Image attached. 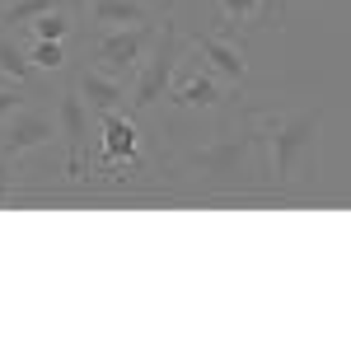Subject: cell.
Wrapping results in <instances>:
<instances>
[{
	"instance_id": "obj_9",
	"label": "cell",
	"mask_w": 351,
	"mask_h": 351,
	"mask_svg": "<svg viewBox=\"0 0 351 351\" xmlns=\"http://www.w3.org/2000/svg\"><path fill=\"white\" fill-rule=\"evenodd\" d=\"M104 127V164H132L141 150V136H136V117L127 108H112L99 117Z\"/></svg>"
},
{
	"instance_id": "obj_15",
	"label": "cell",
	"mask_w": 351,
	"mask_h": 351,
	"mask_svg": "<svg viewBox=\"0 0 351 351\" xmlns=\"http://www.w3.org/2000/svg\"><path fill=\"white\" fill-rule=\"evenodd\" d=\"M71 28H75L71 5H61V10H47L43 19H33L19 38H24V43H66V38H71Z\"/></svg>"
},
{
	"instance_id": "obj_6",
	"label": "cell",
	"mask_w": 351,
	"mask_h": 351,
	"mask_svg": "<svg viewBox=\"0 0 351 351\" xmlns=\"http://www.w3.org/2000/svg\"><path fill=\"white\" fill-rule=\"evenodd\" d=\"M61 136H66V178H84V136H89V104L80 99V89H66L61 94Z\"/></svg>"
},
{
	"instance_id": "obj_18",
	"label": "cell",
	"mask_w": 351,
	"mask_h": 351,
	"mask_svg": "<svg viewBox=\"0 0 351 351\" xmlns=\"http://www.w3.org/2000/svg\"><path fill=\"white\" fill-rule=\"evenodd\" d=\"M10 164H14V160H5V155H0V206H10V202H14V173H10Z\"/></svg>"
},
{
	"instance_id": "obj_5",
	"label": "cell",
	"mask_w": 351,
	"mask_h": 351,
	"mask_svg": "<svg viewBox=\"0 0 351 351\" xmlns=\"http://www.w3.org/2000/svg\"><path fill=\"white\" fill-rule=\"evenodd\" d=\"M52 117L47 112H14L5 127H0V155L5 160H24L33 150H43V145H52Z\"/></svg>"
},
{
	"instance_id": "obj_10",
	"label": "cell",
	"mask_w": 351,
	"mask_h": 351,
	"mask_svg": "<svg viewBox=\"0 0 351 351\" xmlns=\"http://www.w3.org/2000/svg\"><path fill=\"white\" fill-rule=\"evenodd\" d=\"M75 89H80V99L89 104L94 117H104V112L122 108L132 94H127V80H117V75H104V71H94V66H84L80 75H75Z\"/></svg>"
},
{
	"instance_id": "obj_11",
	"label": "cell",
	"mask_w": 351,
	"mask_h": 351,
	"mask_svg": "<svg viewBox=\"0 0 351 351\" xmlns=\"http://www.w3.org/2000/svg\"><path fill=\"white\" fill-rule=\"evenodd\" d=\"M84 14L94 28H136L155 24V10L145 0H84Z\"/></svg>"
},
{
	"instance_id": "obj_7",
	"label": "cell",
	"mask_w": 351,
	"mask_h": 351,
	"mask_svg": "<svg viewBox=\"0 0 351 351\" xmlns=\"http://www.w3.org/2000/svg\"><path fill=\"white\" fill-rule=\"evenodd\" d=\"M192 52L202 56L220 80H239V84L248 80V56L234 43V33H197L192 38Z\"/></svg>"
},
{
	"instance_id": "obj_4",
	"label": "cell",
	"mask_w": 351,
	"mask_h": 351,
	"mask_svg": "<svg viewBox=\"0 0 351 351\" xmlns=\"http://www.w3.org/2000/svg\"><path fill=\"white\" fill-rule=\"evenodd\" d=\"M160 28L155 24H136V28H99V38L89 43V66L104 71V75H117V80H136L145 52L155 47Z\"/></svg>"
},
{
	"instance_id": "obj_16",
	"label": "cell",
	"mask_w": 351,
	"mask_h": 351,
	"mask_svg": "<svg viewBox=\"0 0 351 351\" xmlns=\"http://www.w3.org/2000/svg\"><path fill=\"white\" fill-rule=\"evenodd\" d=\"M28 56L38 71H61L66 66V43H28Z\"/></svg>"
},
{
	"instance_id": "obj_12",
	"label": "cell",
	"mask_w": 351,
	"mask_h": 351,
	"mask_svg": "<svg viewBox=\"0 0 351 351\" xmlns=\"http://www.w3.org/2000/svg\"><path fill=\"white\" fill-rule=\"evenodd\" d=\"M33 75H38V66H33V56H28L24 38L10 33V28H0V80L33 84Z\"/></svg>"
},
{
	"instance_id": "obj_1",
	"label": "cell",
	"mask_w": 351,
	"mask_h": 351,
	"mask_svg": "<svg viewBox=\"0 0 351 351\" xmlns=\"http://www.w3.org/2000/svg\"><path fill=\"white\" fill-rule=\"evenodd\" d=\"M206 183L216 188H271V155H267V132L258 122V112L243 108L234 112V122L216 132V141H206L188 160Z\"/></svg>"
},
{
	"instance_id": "obj_3",
	"label": "cell",
	"mask_w": 351,
	"mask_h": 351,
	"mask_svg": "<svg viewBox=\"0 0 351 351\" xmlns=\"http://www.w3.org/2000/svg\"><path fill=\"white\" fill-rule=\"evenodd\" d=\"M178 61H183L178 19H164L160 38H155V47L145 52V61H141V71H136V80H132V117H141V112L155 108L160 99H169L173 75H178Z\"/></svg>"
},
{
	"instance_id": "obj_14",
	"label": "cell",
	"mask_w": 351,
	"mask_h": 351,
	"mask_svg": "<svg viewBox=\"0 0 351 351\" xmlns=\"http://www.w3.org/2000/svg\"><path fill=\"white\" fill-rule=\"evenodd\" d=\"M61 5H75V0H10V5H0V28L24 33L33 19H43L47 10H61Z\"/></svg>"
},
{
	"instance_id": "obj_8",
	"label": "cell",
	"mask_w": 351,
	"mask_h": 351,
	"mask_svg": "<svg viewBox=\"0 0 351 351\" xmlns=\"http://www.w3.org/2000/svg\"><path fill=\"white\" fill-rule=\"evenodd\" d=\"M230 94H225V84H220V75L211 71V66H192L183 80L169 89V104L173 108H220Z\"/></svg>"
},
{
	"instance_id": "obj_13",
	"label": "cell",
	"mask_w": 351,
	"mask_h": 351,
	"mask_svg": "<svg viewBox=\"0 0 351 351\" xmlns=\"http://www.w3.org/2000/svg\"><path fill=\"white\" fill-rule=\"evenodd\" d=\"M216 14H220V24H225V33H239V24H263V19L276 24L267 0H216Z\"/></svg>"
},
{
	"instance_id": "obj_2",
	"label": "cell",
	"mask_w": 351,
	"mask_h": 351,
	"mask_svg": "<svg viewBox=\"0 0 351 351\" xmlns=\"http://www.w3.org/2000/svg\"><path fill=\"white\" fill-rule=\"evenodd\" d=\"M263 132H267V155H271V188L286 192L300 178V169L314 160V145L324 132L319 108H253Z\"/></svg>"
},
{
	"instance_id": "obj_17",
	"label": "cell",
	"mask_w": 351,
	"mask_h": 351,
	"mask_svg": "<svg viewBox=\"0 0 351 351\" xmlns=\"http://www.w3.org/2000/svg\"><path fill=\"white\" fill-rule=\"evenodd\" d=\"M24 89L28 84H5L0 89V122H10L14 112H24Z\"/></svg>"
}]
</instances>
